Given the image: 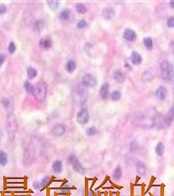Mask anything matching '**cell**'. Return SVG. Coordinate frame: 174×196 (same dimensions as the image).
Wrapping results in <instances>:
<instances>
[{
    "instance_id": "1",
    "label": "cell",
    "mask_w": 174,
    "mask_h": 196,
    "mask_svg": "<svg viewBox=\"0 0 174 196\" xmlns=\"http://www.w3.org/2000/svg\"><path fill=\"white\" fill-rule=\"evenodd\" d=\"M157 113L150 115L149 112L141 113L135 117L133 122L136 126L143 128H149L155 126Z\"/></svg>"
},
{
    "instance_id": "2",
    "label": "cell",
    "mask_w": 174,
    "mask_h": 196,
    "mask_svg": "<svg viewBox=\"0 0 174 196\" xmlns=\"http://www.w3.org/2000/svg\"><path fill=\"white\" fill-rule=\"evenodd\" d=\"M6 129L8 138L10 141H14L18 130V121L15 115L13 113H8L7 115Z\"/></svg>"
},
{
    "instance_id": "3",
    "label": "cell",
    "mask_w": 174,
    "mask_h": 196,
    "mask_svg": "<svg viewBox=\"0 0 174 196\" xmlns=\"http://www.w3.org/2000/svg\"><path fill=\"white\" fill-rule=\"evenodd\" d=\"M47 84L43 80H40L34 86L32 93L37 101L42 102L45 100L47 95Z\"/></svg>"
},
{
    "instance_id": "4",
    "label": "cell",
    "mask_w": 174,
    "mask_h": 196,
    "mask_svg": "<svg viewBox=\"0 0 174 196\" xmlns=\"http://www.w3.org/2000/svg\"><path fill=\"white\" fill-rule=\"evenodd\" d=\"M160 69L163 79L170 80L174 77V67L169 61H163L160 65Z\"/></svg>"
},
{
    "instance_id": "5",
    "label": "cell",
    "mask_w": 174,
    "mask_h": 196,
    "mask_svg": "<svg viewBox=\"0 0 174 196\" xmlns=\"http://www.w3.org/2000/svg\"><path fill=\"white\" fill-rule=\"evenodd\" d=\"M35 158V151L33 146L30 144L26 149L23 156V162L25 166H29L32 164Z\"/></svg>"
},
{
    "instance_id": "6",
    "label": "cell",
    "mask_w": 174,
    "mask_h": 196,
    "mask_svg": "<svg viewBox=\"0 0 174 196\" xmlns=\"http://www.w3.org/2000/svg\"><path fill=\"white\" fill-rule=\"evenodd\" d=\"M68 161L71 164L73 170L76 173H82L85 171L80 160L75 154H72L68 158Z\"/></svg>"
},
{
    "instance_id": "7",
    "label": "cell",
    "mask_w": 174,
    "mask_h": 196,
    "mask_svg": "<svg viewBox=\"0 0 174 196\" xmlns=\"http://www.w3.org/2000/svg\"><path fill=\"white\" fill-rule=\"evenodd\" d=\"M77 122L79 124L85 125L89 120V114L87 107H82L78 111L76 115Z\"/></svg>"
},
{
    "instance_id": "8",
    "label": "cell",
    "mask_w": 174,
    "mask_h": 196,
    "mask_svg": "<svg viewBox=\"0 0 174 196\" xmlns=\"http://www.w3.org/2000/svg\"><path fill=\"white\" fill-rule=\"evenodd\" d=\"M83 84L88 87H94L97 84L96 77L90 74H86L83 77Z\"/></svg>"
},
{
    "instance_id": "9",
    "label": "cell",
    "mask_w": 174,
    "mask_h": 196,
    "mask_svg": "<svg viewBox=\"0 0 174 196\" xmlns=\"http://www.w3.org/2000/svg\"><path fill=\"white\" fill-rule=\"evenodd\" d=\"M66 131V127L64 124H57L52 129V133L54 137H59L62 136Z\"/></svg>"
},
{
    "instance_id": "10",
    "label": "cell",
    "mask_w": 174,
    "mask_h": 196,
    "mask_svg": "<svg viewBox=\"0 0 174 196\" xmlns=\"http://www.w3.org/2000/svg\"><path fill=\"white\" fill-rule=\"evenodd\" d=\"M165 121V126H169L172 122L174 120V102L172 104V106L167 111V115L164 116Z\"/></svg>"
},
{
    "instance_id": "11",
    "label": "cell",
    "mask_w": 174,
    "mask_h": 196,
    "mask_svg": "<svg viewBox=\"0 0 174 196\" xmlns=\"http://www.w3.org/2000/svg\"><path fill=\"white\" fill-rule=\"evenodd\" d=\"M167 95V90L164 86H160L157 89L156 92V96L158 100L163 101L165 99Z\"/></svg>"
},
{
    "instance_id": "12",
    "label": "cell",
    "mask_w": 174,
    "mask_h": 196,
    "mask_svg": "<svg viewBox=\"0 0 174 196\" xmlns=\"http://www.w3.org/2000/svg\"><path fill=\"white\" fill-rule=\"evenodd\" d=\"M63 162L61 160H55L52 165V169L55 174L61 173L63 171Z\"/></svg>"
},
{
    "instance_id": "13",
    "label": "cell",
    "mask_w": 174,
    "mask_h": 196,
    "mask_svg": "<svg viewBox=\"0 0 174 196\" xmlns=\"http://www.w3.org/2000/svg\"><path fill=\"white\" fill-rule=\"evenodd\" d=\"M124 37L128 41H134L137 38L136 32L132 29L127 28L124 32Z\"/></svg>"
},
{
    "instance_id": "14",
    "label": "cell",
    "mask_w": 174,
    "mask_h": 196,
    "mask_svg": "<svg viewBox=\"0 0 174 196\" xmlns=\"http://www.w3.org/2000/svg\"><path fill=\"white\" fill-rule=\"evenodd\" d=\"M100 93L103 99H107L110 95V86L107 83L103 84L101 87Z\"/></svg>"
},
{
    "instance_id": "15",
    "label": "cell",
    "mask_w": 174,
    "mask_h": 196,
    "mask_svg": "<svg viewBox=\"0 0 174 196\" xmlns=\"http://www.w3.org/2000/svg\"><path fill=\"white\" fill-rule=\"evenodd\" d=\"M146 166L144 163L141 161H138L136 164V171L137 173L140 176L145 175L146 172Z\"/></svg>"
},
{
    "instance_id": "16",
    "label": "cell",
    "mask_w": 174,
    "mask_h": 196,
    "mask_svg": "<svg viewBox=\"0 0 174 196\" xmlns=\"http://www.w3.org/2000/svg\"><path fill=\"white\" fill-rule=\"evenodd\" d=\"M39 44L41 47L44 49L50 48L51 46V39L48 37H45L40 39Z\"/></svg>"
},
{
    "instance_id": "17",
    "label": "cell",
    "mask_w": 174,
    "mask_h": 196,
    "mask_svg": "<svg viewBox=\"0 0 174 196\" xmlns=\"http://www.w3.org/2000/svg\"><path fill=\"white\" fill-rule=\"evenodd\" d=\"M115 14L114 9H112V8H106L103 10L102 15L105 19H110L113 18Z\"/></svg>"
},
{
    "instance_id": "18",
    "label": "cell",
    "mask_w": 174,
    "mask_h": 196,
    "mask_svg": "<svg viewBox=\"0 0 174 196\" xmlns=\"http://www.w3.org/2000/svg\"><path fill=\"white\" fill-rule=\"evenodd\" d=\"M114 79L119 83H123L125 80V76L120 70H116L114 71L113 74Z\"/></svg>"
},
{
    "instance_id": "19",
    "label": "cell",
    "mask_w": 174,
    "mask_h": 196,
    "mask_svg": "<svg viewBox=\"0 0 174 196\" xmlns=\"http://www.w3.org/2000/svg\"><path fill=\"white\" fill-rule=\"evenodd\" d=\"M155 152L158 156L163 155L165 152V146L162 142H159L155 147Z\"/></svg>"
},
{
    "instance_id": "20",
    "label": "cell",
    "mask_w": 174,
    "mask_h": 196,
    "mask_svg": "<svg viewBox=\"0 0 174 196\" xmlns=\"http://www.w3.org/2000/svg\"><path fill=\"white\" fill-rule=\"evenodd\" d=\"M131 59L132 63H134L135 64H138L139 63H141L142 61V58L141 54L136 51L132 52L131 56Z\"/></svg>"
},
{
    "instance_id": "21",
    "label": "cell",
    "mask_w": 174,
    "mask_h": 196,
    "mask_svg": "<svg viewBox=\"0 0 174 196\" xmlns=\"http://www.w3.org/2000/svg\"><path fill=\"white\" fill-rule=\"evenodd\" d=\"M122 176V169L120 166H117L113 173V178L114 181H118Z\"/></svg>"
},
{
    "instance_id": "22",
    "label": "cell",
    "mask_w": 174,
    "mask_h": 196,
    "mask_svg": "<svg viewBox=\"0 0 174 196\" xmlns=\"http://www.w3.org/2000/svg\"><path fill=\"white\" fill-rule=\"evenodd\" d=\"M8 163V155L6 151L0 150V166H5Z\"/></svg>"
},
{
    "instance_id": "23",
    "label": "cell",
    "mask_w": 174,
    "mask_h": 196,
    "mask_svg": "<svg viewBox=\"0 0 174 196\" xmlns=\"http://www.w3.org/2000/svg\"><path fill=\"white\" fill-rule=\"evenodd\" d=\"M2 102L3 106H4V107L6 108L8 110L10 111V113H12L11 111V108H12V106H13L12 100L11 99L5 98L3 99Z\"/></svg>"
},
{
    "instance_id": "24",
    "label": "cell",
    "mask_w": 174,
    "mask_h": 196,
    "mask_svg": "<svg viewBox=\"0 0 174 196\" xmlns=\"http://www.w3.org/2000/svg\"><path fill=\"white\" fill-rule=\"evenodd\" d=\"M76 63L74 60H70L67 62L66 64V69L69 72H72L76 69Z\"/></svg>"
},
{
    "instance_id": "25",
    "label": "cell",
    "mask_w": 174,
    "mask_h": 196,
    "mask_svg": "<svg viewBox=\"0 0 174 196\" xmlns=\"http://www.w3.org/2000/svg\"><path fill=\"white\" fill-rule=\"evenodd\" d=\"M24 19L25 23H27L28 25H31L33 21V19L32 16L31 14L29 11H25L24 14Z\"/></svg>"
},
{
    "instance_id": "26",
    "label": "cell",
    "mask_w": 174,
    "mask_h": 196,
    "mask_svg": "<svg viewBox=\"0 0 174 196\" xmlns=\"http://www.w3.org/2000/svg\"><path fill=\"white\" fill-rule=\"evenodd\" d=\"M143 43L145 45V47L147 48V49L150 50L153 47V41L151 38L150 37H146L144 39Z\"/></svg>"
},
{
    "instance_id": "27",
    "label": "cell",
    "mask_w": 174,
    "mask_h": 196,
    "mask_svg": "<svg viewBox=\"0 0 174 196\" xmlns=\"http://www.w3.org/2000/svg\"><path fill=\"white\" fill-rule=\"evenodd\" d=\"M37 71L35 68L30 67L27 69V75L29 79H33L37 76Z\"/></svg>"
},
{
    "instance_id": "28",
    "label": "cell",
    "mask_w": 174,
    "mask_h": 196,
    "mask_svg": "<svg viewBox=\"0 0 174 196\" xmlns=\"http://www.w3.org/2000/svg\"><path fill=\"white\" fill-rule=\"evenodd\" d=\"M98 133V130L95 126H90L87 128L86 133L88 136H94Z\"/></svg>"
},
{
    "instance_id": "29",
    "label": "cell",
    "mask_w": 174,
    "mask_h": 196,
    "mask_svg": "<svg viewBox=\"0 0 174 196\" xmlns=\"http://www.w3.org/2000/svg\"><path fill=\"white\" fill-rule=\"evenodd\" d=\"M111 99L114 101H118L120 99L121 97V94L119 90H115L112 93L111 95Z\"/></svg>"
},
{
    "instance_id": "30",
    "label": "cell",
    "mask_w": 174,
    "mask_h": 196,
    "mask_svg": "<svg viewBox=\"0 0 174 196\" xmlns=\"http://www.w3.org/2000/svg\"><path fill=\"white\" fill-rule=\"evenodd\" d=\"M139 144L136 140H133L129 144V150L131 151H136L138 149Z\"/></svg>"
},
{
    "instance_id": "31",
    "label": "cell",
    "mask_w": 174,
    "mask_h": 196,
    "mask_svg": "<svg viewBox=\"0 0 174 196\" xmlns=\"http://www.w3.org/2000/svg\"><path fill=\"white\" fill-rule=\"evenodd\" d=\"M50 179H51V178L49 176H45L44 178H42L41 181H39L40 188H44V187H45V186L47 185L48 183L49 182V181H50Z\"/></svg>"
},
{
    "instance_id": "32",
    "label": "cell",
    "mask_w": 174,
    "mask_h": 196,
    "mask_svg": "<svg viewBox=\"0 0 174 196\" xmlns=\"http://www.w3.org/2000/svg\"><path fill=\"white\" fill-rule=\"evenodd\" d=\"M70 13V11L69 9H64L62 11L60 12V18L63 20L67 19L69 16Z\"/></svg>"
},
{
    "instance_id": "33",
    "label": "cell",
    "mask_w": 174,
    "mask_h": 196,
    "mask_svg": "<svg viewBox=\"0 0 174 196\" xmlns=\"http://www.w3.org/2000/svg\"><path fill=\"white\" fill-rule=\"evenodd\" d=\"M24 87L27 92L32 93L33 90L34 86L28 81H26L24 83Z\"/></svg>"
},
{
    "instance_id": "34",
    "label": "cell",
    "mask_w": 174,
    "mask_h": 196,
    "mask_svg": "<svg viewBox=\"0 0 174 196\" xmlns=\"http://www.w3.org/2000/svg\"><path fill=\"white\" fill-rule=\"evenodd\" d=\"M76 9L77 10V11L80 13H85V12L87 11V8L85 6V5L80 3L77 4Z\"/></svg>"
},
{
    "instance_id": "35",
    "label": "cell",
    "mask_w": 174,
    "mask_h": 196,
    "mask_svg": "<svg viewBox=\"0 0 174 196\" xmlns=\"http://www.w3.org/2000/svg\"><path fill=\"white\" fill-rule=\"evenodd\" d=\"M47 4L52 9H56L58 6V1L57 0H50L47 2Z\"/></svg>"
},
{
    "instance_id": "36",
    "label": "cell",
    "mask_w": 174,
    "mask_h": 196,
    "mask_svg": "<svg viewBox=\"0 0 174 196\" xmlns=\"http://www.w3.org/2000/svg\"><path fill=\"white\" fill-rule=\"evenodd\" d=\"M16 50V45L15 43L11 41L9 43V46H8V51L11 54H12Z\"/></svg>"
},
{
    "instance_id": "37",
    "label": "cell",
    "mask_w": 174,
    "mask_h": 196,
    "mask_svg": "<svg viewBox=\"0 0 174 196\" xmlns=\"http://www.w3.org/2000/svg\"><path fill=\"white\" fill-rule=\"evenodd\" d=\"M167 25L169 27H174V16H170L167 21Z\"/></svg>"
},
{
    "instance_id": "38",
    "label": "cell",
    "mask_w": 174,
    "mask_h": 196,
    "mask_svg": "<svg viewBox=\"0 0 174 196\" xmlns=\"http://www.w3.org/2000/svg\"><path fill=\"white\" fill-rule=\"evenodd\" d=\"M42 26V23L41 21L38 20L34 23V27L37 29H40Z\"/></svg>"
},
{
    "instance_id": "39",
    "label": "cell",
    "mask_w": 174,
    "mask_h": 196,
    "mask_svg": "<svg viewBox=\"0 0 174 196\" xmlns=\"http://www.w3.org/2000/svg\"><path fill=\"white\" fill-rule=\"evenodd\" d=\"M86 25V21L84 19H81L77 23V27L79 28L85 27Z\"/></svg>"
},
{
    "instance_id": "40",
    "label": "cell",
    "mask_w": 174,
    "mask_h": 196,
    "mask_svg": "<svg viewBox=\"0 0 174 196\" xmlns=\"http://www.w3.org/2000/svg\"><path fill=\"white\" fill-rule=\"evenodd\" d=\"M70 189H71V188H70L69 185H64L62 188L60 189L62 193H66L67 192L69 191V190Z\"/></svg>"
},
{
    "instance_id": "41",
    "label": "cell",
    "mask_w": 174,
    "mask_h": 196,
    "mask_svg": "<svg viewBox=\"0 0 174 196\" xmlns=\"http://www.w3.org/2000/svg\"><path fill=\"white\" fill-rule=\"evenodd\" d=\"M33 187L35 189H40V185L39 181H35L33 183Z\"/></svg>"
},
{
    "instance_id": "42",
    "label": "cell",
    "mask_w": 174,
    "mask_h": 196,
    "mask_svg": "<svg viewBox=\"0 0 174 196\" xmlns=\"http://www.w3.org/2000/svg\"><path fill=\"white\" fill-rule=\"evenodd\" d=\"M6 7L4 5H1L0 6V14H2L5 13L6 11Z\"/></svg>"
},
{
    "instance_id": "43",
    "label": "cell",
    "mask_w": 174,
    "mask_h": 196,
    "mask_svg": "<svg viewBox=\"0 0 174 196\" xmlns=\"http://www.w3.org/2000/svg\"><path fill=\"white\" fill-rule=\"evenodd\" d=\"M5 60V56L2 54H0V66L2 64Z\"/></svg>"
},
{
    "instance_id": "44",
    "label": "cell",
    "mask_w": 174,
    "mask_h": 196,
    "mask_svg": "<svg viewBox=\"0 0 174 196\" xmlns=\"http://www.w3.org/2000/svg\"><path fill=\"white\" fill-rule=\"evenodd\" d=\"M3 136V131L2 130V129L0 128V142H1V139H2V138Z\"/></svg>"
},
{
    "instance_id": "45",
    "label": "cell",
    "mask_w": 174,
    "mask_h": 196,
    "mask_svg": "<svg viewBox=\"0 0 174 196\" xmlns=\"http://www.w3.org/2000/svg\"><path fill=\"white\" fill-rule=\"evenodd\" d=\"M170 6H171L172 8H174V0L170 1Z\"/></svg>"
},
{
    "instance_id": "46",
    "label": "cell",
    "mask_w": 174,
    "mask_h": 196,
    "mask_svg": "<svg viewBox=\"0 0 174 196\" xmlns=\"http://www.w3.org/2000/svg\"><path fill=\"white\" fill-rule=\"evenodd\" d=\"M88 196H94V193L93 191H89L88 193Z\"/></svg>"
},
{
    "instance_id": "47",
    "label": "cell",
    "mask_w": 174,
    "mask_h": 196,
    "mask_svg": "<svg viewBox=\"0 0 174 196\" xmlns=\"http://www.w3.org/2000/svg\"></svg>"
}]
</instances>
